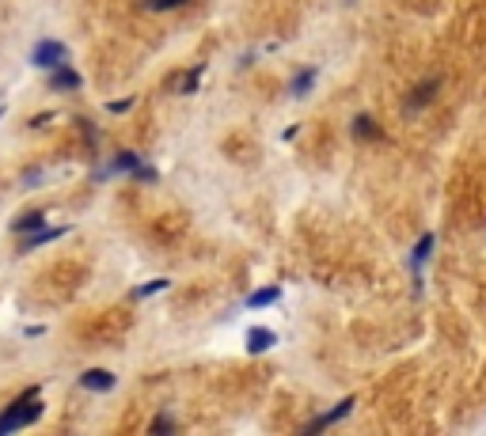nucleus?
Masks as SVG:
<instances>
[{
    "label": "nucleus",
    "mask_w": 486,
    "mask_h": 436,
    "mask_svg": "<svg viewBox=\"0 0 486 436\" xmlns=\"http://www.w3.org/2000/svg\"><path fill=\"white\" fill-rule=\"evenodd\" d=\"M278 300H281V288L270 285V288H258V293H251V296H247V308H270V304H278Z\"/></svg>",
    "instance_id": "12"
},
{
    "label": "nucleus",
    "mask_w": 486,
    "mask_h": 436,
    "mask_svg": "<svg viewBox=\"0 0 486 436\" xmlns=\"http://www.w3.org/2000/svg\"><path fill=\"white\" fill-rule=\"evenodd\" d=\"M65 58H69V50H65V42H53V38H46V42L35 46V53H31V61L38 64V69L50 72L53 64H61Z\"/></svg>",
    "instance_id": "2"
},
{
    "label": "nucleus",
    "mask_w": 486,
    "mask_h": 436,
    "mask_svg": "<svg viewBox=\"0 0 486 436\" xmlns=\"http://www.w3.org/2000/svg\"><path fill=\"white\" fill-rule=\"evenodd\" d=\"M433 243H437V236H433V232H426V236L418 239V247L410 250V270H414V273H422V265L429 262V254H433Z\"/></svg>",
    "instance_id": "8"
},
{
    "label": "nucleus",
    "mask_w": 486,
    "mask_h": 436,
    "mask_svg": "<svg viewBox=\"0 0 486 436\" xmlns=\"http://www.w3.org/2000/svg\"><path fill=\"white\" fill-rule=\"evenodd\" d=\"M353 406H358V399H342V402H335V406H330L327 414H319L315 421H308V425H304V433H323V429H330V425L342 421V417L350 414Z\"/></svg>",
    "instance_id": "3"
},
{
    "label": "nucleus",
    "mask_w": 486,
    "mask_h": 436,
    "mask_svg": "<svg viewBox=\"0 0 486 436\" xmlns=\"http://www.w3.org/2000/svg\"><path fill=\"white\" fill-rule=\"evenodd\" d=\"M315 76H319V69H301L293 80H289V95H296V99L308 95V91H312V84H315Z\"/></svg>",
    "instance_id": "11"
},
{
    "label": "nucleus",
    "mask_w": 486,
    "mask_h": 436,
    "mask_svg": "<svg viewBox=\"0 0 486 436\" xmlns=\"http://www.w3.org/2000/svg\"><path fill=\"white\" fill-rule=\"evenodd\" d=\"M65 224H58V228H38V232H27V239L19 243V254H31V250H38V247H46V243H53V239H61L65 236Z\"/></svg>",
    "instance_id": "5"
},
{
    "label": "nucleus",
    "mask_w": 486,
    "mask_h": 436,
    "mask_svg": "<svg viewBox=\"0 0 486 436\" xmlns=\"http://www.w3.org/2000/svg\"><path fill=\"white\" fill-rule=\"evenodd\" d=\"M179 4H186V0H144L149 12H167V8H179Z\"/></svg>",
    "instance_id": "17"
},
{
    "label": "nucleus",
    "mask_w": 486,
    "mask_h": 436,
    "mask_svg": "<svg viewBox=\"0 0 486 436\" xmlns=\"http://www.w3.org/2000/svg\"><path fill=\"white\" fill-rule=\"evenodd\" d=\"M437 91H441V76H429V80H422V84H418L414 91L407 95V110H422V107H429Z\"/></svg>",
    "instance_id": "4"
},
{
    "label": "nucleus",
    "mask_w": 486,
    "mask_h": 436,
    "mask_svg": "<svg viewBox=\"0 0 486 436\" xmlns=\"http://www.w3.org/2000/svg\"><path fill=\"white\" fill-rule=\"evenodd\" d=\"M149 429H152V433H175V421H171V417H167V414H160L156 421L149 425Z\"/></svg>",
    "instance_id": "18"
},
{
    "label": "nucleus",
    "mask_w": 486,
    "mask_h": 436,
    "mask_svg": "<svg viewBox=\"0 0 486 436\" xmlns=\"http://www.w3.org/2000/svg\"><path fill=\"white\" fill-rule=\"evenodd\" d=\"M274 342H278V334H274V330H266V326L247 330V349H251V353H266Z\"/></svg>",
    "instance_id": "10"
},
{
    "label": "nucleus",
    "mask_w": 486,
    "mask_h": 436,
    "mask_svg": "<svg viewBox=\"0 0 486 436\" xmlns=\"http://www.w3.org/2000/svg\"><path fill=\"white\" fill-rule=\"evenodd\" d=\"M42 417V399H38V387H27L12 406L0 414V436L4 433H15V429H27Z\"/></svg>",
    "instance_id": "1"
},
{
    "label": "nucleus",
    "mask_w": 486,
    "mask_h": 436,
    "mask_svg": "<svg viewBox=\"0 0 486 436\" xmlns=\"http://www.w3.org/2000/svg\"><path fill=\"white\" fill-rule=\"evenodd\" d=\"M50 87H53V91H76V87H80V72L76 69H72V64H53V69H50Z\"/></svg>",
    "instance_id": "7"
},
{
    "label": "nucleus",
    "mask_w": 486,
    "mask_h": 436,
    "mask_svg": "<svg viewBox=\"0 0 486 436\" xmlns=\"http://www.w3.org/2000/svg\"><path fill=\"white\" fill-rule=\"evenodd\" d=\"M137 164H141V156H133V152H118L115 164H110L103 175H118V171H129V175H133V171H137Z\"/></svg>",
    "instance_id": "14"
},
{
    "label": "nucleus",
    "mask_w": 486,
    "mask_h": 436,
    "mask_svg": "<svg viewBox=\"0 0 486 436\" xmlns=\"http://www.w3.org/2000/svg\"><path fill=\"white\" fill-rule=\"evenodd\" d=\"M115 383L118 379H115V372H107V368H87V372L80 376V387H84V391H95V394H107Z\"/></svg>",
    "instance_id": "6"
},
{
    "label": "nucleus",
    "mask_w": 486,
    "mask_h": 436,
    "mask_svg": "<svg viewBox=\"0 0 486 436\" xmlns=\"http://www.w3.org/2000/svg\"><path fill=\"white\" fill-rule=\"evenodd\" d=\"M133 103H137V99H118V103H110V110H115V114H126Z\"/></svg>",
    "instance_id": "19"
},
{
    "label": "nucleus",
    "mask_w": 486,
    "mask_h": 436,
    "mask_svg": "<svg viewBox=\"0 0 486 436\" xmlns=\"http://www.w3.org/2000/svg\"><path fill=\"white\" fill-rule=\"evenodd\" d=\"M171 285L167 277H156V281H149V285H141V288H133V300H149V296H156V293H164V288Z\"/></svg>",
    "instance_id": "16"
},
{
    "label": "nucleus",
    "mask_w": 486,
    "mask_h": 436,
    "mask_svg": "<svg viewBox=\"0 0 486 436\" xmlns=\"http://www.w3.org/2000/svg\"><path fill=\"white\" fill-rule=\"evenodd\" d=\"M42 224H46V213H42V209H31V213H23V216H15V220H12V232L27 236V232H38Z\"/></svg>",
    "instance_id": "9"
},
{
    "label": "nucleus",
    "mask_w": 486,
    "mask_h": 436,
    "mask_svg": "<svg viewBox=\"0 0 486 436\" xmlns=\"http://www.w3.org/2000/svg\"><path fill=\"white\" fill-rule=\"evenodd\" d=\"M353 137H358V141H376V137H380V125L372 122L369 114H358V118H353Z\"/></svg>",
    "instance_id": "13"
},
{
    "label": "nucleus",
    "mask_w": 486,
    "mask_h": 436,
    "mask_svg": "<svg viewBox=\"0 0 486 436\" xmlns=\"http://www.w3.org/2000/svg\"><path fill=\"white\" fill-rule=\"evenodd\" d=\"M198 84H201V69H186V76L183 80H175V91L179 95H190V91H198Z\"/></svg>",
    "instance_id": "15"
}]
</instances>
